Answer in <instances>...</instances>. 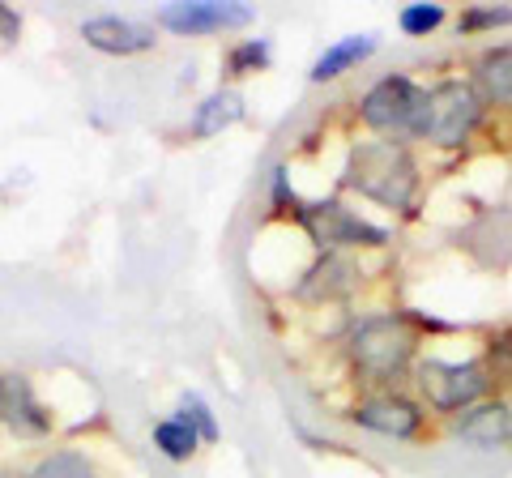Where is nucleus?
Here are the masks:
<instances>
[{"label":"nucleus","instance_id":"f257e3e1","mask_svg":"<svg viewBox=\"0 0 512 478\" xmlns=\"http://www.w3.org/2000/svg\"><path fill=\"white\" fill-rule=\"evenodd\" d=\"M423 355V333L414 329L406 308H380L355 316L342 338V363L355 393L410 389V372Z\"/></svg>","mask_w":512,"mask_h":478},{"label":"nucleus","instance_id":"f03ea898","mask_svg":"<svg viewBox=\"0 0 512 478\" xmlns=\"http://www.w3.org/2000/svg\"><path fill=\"white\" fill-rule=\"evenodd\" d=\"M423 163L419 146L393 137H363L346 146V163L338 171V188L393 214H410L423 197Z\"/></svg>","mask_w":512,"mask_h":478},{"label":"nucleus","instance_id":"7ed1b4c3","mask_svg":"<svg viewBox=\"0 0 512 478\" xmlns=\"http://www.w3.org/2000/svg\"><path fill=\"white\" fill-rule=\"evenodd\" d=\"M491 111L478 99V90L470 86V77L448 73L427 82V99L419 111V124H414L410 146H427L440 154H461L470 141L487 129Z\"/></svg>","mask_w":512,"mask_h":478},{"label":"nucleus","instance_id":"20e7f679","mask_svg":"<svg viewBox=\"0 0 512 478\" xmlns=\"http://www.w3.org/2000/svg\"><path fill=\"white\" fill-rule=\"evenodd\" d=\"M410 393L419 397V402L436 414V423L453 419V414L470 410L478 402H487L500 389H495V380L487 372V363L470 355V359H444V355H419L410 372Z\"/></svg>","mask_w":512,"mask_h":478},{"label":"nucleus","instance_id":"39448f33","mask_svg":"<svg viewBox=\"0 0 512 478\" xmlns=\"http://www.w3.org/2000/svg\"><path fill=\"white\" fill-rule=\"evenodd\" d=\"M295 227L308 235V244L316 252H380L393 244V227L372 222L367 214H359L346 197L329 193L316 201H303V210L295 218Z\"/></svg>","mask_w":512,"mask_h":478},{"label":"nucleus","instance_id":"423d86ee","mask_svg":"<svg viewBox=\"0 0 512 478\" xmlns=\"http://www.w3.org/2000/svg\"><path fill=\"white\" fill-rule=\"evenodd\" d=\"M342 419L359 432H372L384 440H402L419 444L427 436H436V414H431L410 389H372L355 393L342 410Z\"/></svg>","mask_w":512,"mask_h":478},{"label":"nucleus","instance_id":"0eeeda50","mask_svg":"<svg viewBox=\"0 0 512 478\" xmlns=\"http://www.w3.org/2000/svg\"><path fill=\"white\" fill-rule=\"evenodd\" d=\"M427 99V82L410 73H384L380 82H372L359 103H355V120L367 129V137H393V141H410L419 111Z\"/></svg>","mask_w":512,"mask_h":478},{"label":"nucleus","instance_id":"6e6552de","mask_svg":"<svg viewBox=\"0 0 512 478\" xmlns=\"http://www.w3.org/2000/svg\"><path fill=\"white\" fill-rule=\"evenodd\" d=\"M363 286H367V265L355 252H316L312 265H303V274L291 282L286 295L299 308L325 312V308H346Z\"/></svg>","mask_w":512,"mask_h":478},{"label":"nucleus","instance_id":"1a4fd4ad","mask_svg":"<svg viewBox=\"0 0 512 478\" xmlns=\"http://www.w3.org/2000/svg\"><path fill=\"white\" fill-rule=\"evenodd\" d=\"M256 22V9L244 0H171L154 13V26L180 39H205V35H227Z\"/></svg>","mask_w":512,"mask_h":478},{"label":"nucleus","instance_id":"9d476101","mask_svg":"<svg viewBox=\"0 0 512 478\" xmlns=\"http://www.w3.org/2000/svg\"><path fill=\"white\" fill-rule=\"evenodd\" d=\"M0 427L26 444L56 436V414L52 406H43L35 380L26 372H0Z\"/></svg>","mask_w":512,"mask_h":478},{"label":"nucleus","instance_id":"9b49d317","mask_svg":"<svg viewBox=\"0 0 512 478\" xmlns=\"http://www.w3.org/2000/svg\"><path fill=\"white\" fill-rule=\"evenodd\" d=\"M440 427H444V436H453L457 444H466L474 453H504L512 449V402L504 393H495L487 402L444 419Z\"/></svg>","mask_w":512,"mask_h":478},{"label":"nucleus","instance_id":"f8f14e48","mask_svg":"<svg viewBox=\"0 0 512 478\" xmlns=\"http://www.w3.org/2000/svg\"><path fill=\"white\" fill-rule=\"evenodd\" d=\"M77 35L90 52L99 56H116V60H133L146 56L158 47V26L141 22V18H120V13H94V18H82Z\"/></svg>","mask_w":512,"mask_h":478},{"label":"nucleus","instance_id":"ddd939ff","mask_svg":"<svg viewBox=\"0 0 512 478\" xmlns=\"http://www.w3.org/2000/svg\"><path fill=\"white\" fill-rule=\"evenodd\" d=\"M470 86L478 90V99L487 103V111H504L512 116V43H491L470 60Z\"/></svg>","mask_w":512,"mask_h":478},{"label":"nucleus","instance_id":"4468645a","mask_svg":"<svg viewBox=\"0 0 512 478\" xmlns=\"http://www.w3.org/2000/svg\"><path fill=\"white\" fill-rule=\"evenodd\" d=\"M248 116V99H244V90H235V86H218L210 90L205 99L192 107V120H188V137L192 141H214L222 137L227 129H235L239 120Z\"/></svg>","mask_w":512,"mask_h":478},{"label":"nucleus","instance_id":"2eb2a0df","mask_svg":"<svg viewBox=\"0 0 512 478\" xmlns=\"http://www.w3.org/2000/svg\"><path fill=\"white\" fill-rule=\"evenodd\" d=\"M376 52H380V39L372 35V30H363V35H346V39H338V43H329L325 52L312 60L308 82H312V86H329V82H338V77L355 73L363 60H372Z\"/></svg>","mask_w":512,"mask_h":478},{"label":"nucleus","instance_id":"dca6fc26","mask_svg":"<svg viewBox=\"0 0 512 478\" xmlns=\"http://www.w3.org/2000/svg\"><path fill=\"white\" fill-rule=\"evenodd\" d=\"M26 478H103V470L86 444H52L26 466Z\"/></svg>","mask_w":512,"mask_h":478},{"label":"nucleus","instance_id":"f3484780","mask_svg":"<svg viewBox=\"0 0 512 478\" xmlns=\"http://www.w3.org/2000/svg\"><path fill=\"white\" fill-rule=\"evenodd\" d=\"M470 244L478 257H483L487 265H500L512 257V210H483L474 218V227L466 231Z\"/></svg>","mask_w":512,"mask_h":478},{"label":"nucleus","instance_id":"a211bd4d","mask_svg":"<svg viewBox=\"0 0 512 478\" xmlns=\"http://www.w3.org/2000/svg\"><path fill=\"white\" fill-rule=\"evenodd\" d=\"M150 444H154V453H158V457L171 461V466H188V461L205 449L201 436L192 432V427H188L175 410L163 414V419H154V427H150Z\"/></svg>","mask_w":512,"mask_h":478},{"label":"nucleus","instance_id":"6ab92c4d","mask_svg":"<svg viewBox=\"0 0 512 478\" xmlns=\"http://www.w3.org/2000/svg\"><path fill=\"white\" fill-rule=\"evenodd\" d=\"M274 65V43L269 39H239L222 52V77L227 82H248V77L265 73Z\"/></svg>","mask_w":512,"mask_h":478},{"label":"nucleus","instance_id":"aec40b11","mask_svg":"<svg viewBox=\"0 0 512 478\" xmlns=\"http://www.w3.org/2000/svg\"><path fill=\"white\" fill-rule=\"evenodd\" d=\"M448 22H453V13H448V5H436V0H414V5L397 9V30L406 39H431Z\"/></svg>","mask_w":512,"mask_h":478},{"label":"nucleus","instance_id":"412c9836","mask_svg":"<svg viewBox=\"0 0 512 478\" xmlns=\"http://www.w3.org/2000/svg\"><path fill=\"white\" fill-rule=\"evenodd\" d=\"M457 39L495 35V30H512V5H466L453 18Z\"/></svg>","mask_w":512,"mask_h":478},{"label":"nucleus","instance_id":"4be33fe9","mask_svg":"<svg viewBox=\"0 0 512 478\" xmlns=\"http://www.w3.org/2000/svg\"><path fill=\"white\" fill-rule=\"evenodd\" d=\"M478 359L487 363L495 389H512V325H491L483 333V350Z\"/></svg>","mask_w":512,"mask_h":478},{"label":"nucleus","instance_id":"5701e85b","mask_svg":"<svg viewBox=\"0 0 512 478\" xmlns=\"http://www.w3.org/2000/svg\"><path fill=\"white\" fill-rule=\"evenodd\" d=\"M175 414L192 427V432L201 436V444H218L222 440V427H218V419H214V406L205 402L201 393H180V406H175Z\"/></svg>","mask_w":512,"mask_h":478},{"label":"nucleus","instance_id":"b1692460","mask_svg":"<svg viewBox=\"0 0 512 478\" xmlns=\"http://www.w3.org/2000/svg\"><path fill=\"white\" fill-rule=\"evenodd\" d=\"M269 210H274L278 218H299V210H303V197L295 193V184H291V167L286 163H278L274 167V175H269Z\"/></svg>","mask_w":512,"mask_h":478},{"label":"nucleus","instance_id":"393cba45","mask_svg":"<svg viewBox=\"0 0 512 478\" xmlns=\"http://www.w3.org/2000/svg\"><path fill=\"white\" fill-rule=\"evenodd\" d=\"M22 39V13L0 5V43H18Z\"/></svg>","mask_w":512,"mask_h":478},{"label":"nucleus","instance_id":"a878e982","mask_svg":"<svg viewBox=\"0 0 512 478\" xmlns=\"http://www.w3.org/2000/svg\"><path fill=\"white\" fill-rule=\"evenodd\" d=\"M508 402H512V389H508Z\"/></svg>","mask_w":512,"mask_h":478}]
</instances>
